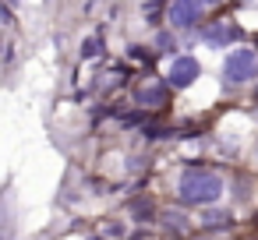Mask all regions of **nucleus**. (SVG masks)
I'll return each mask as SVG.
<instances>
[{
	"label": "nucleus",
	"mask_w": 258,
	"mask_h": 240,
	"mask_svg": "<svg viewBox=\"0 0 258 240\" xmlns=\"http://www.w3.org/2000/svg\"><path fill=\"white\" fill-rule=\"evenodd\" d=\"M180 198L187 205H212L219 194H223V177L212 173V170H187L177 184Z\"/></svg>",
	"instance_id": "nucleus-1"
},
{
	"label": "nucleus",
	"mask_w": 258,
	"mask_h": 240,
	"mask_svg": "<svg viewBox=\"0 0 258 240\" xmlns=\"http://www.w3.org/2000/svg\"><path fill=\"white\" fill-rule=\"evenodd\" d=\"M223 74H226V82H233V85L251 82V78L258 74V57H254L251 50H233V53H226Z\"/></svg>",
	"instance_id": "nucleus-2"
},
{
	"label": "nucleus",
	"mask_w": 258,
	"mask_h": 240,
	"mask_svg": "<svg viewBox=\"0 0 258 240\" xmlns=\"http://www.w3.org/2000/svg\"><path fill=\"white\" fill-rule=\"evenodd\" d=\"M202 74V64L195 60V57H177L173 64H170V74H166V82L173 85V89H187L195 78Z\"/></svg>",
	"instance_id": "nucleus-3"
},
{
	"label": "nucleus",
	"mask_w": 258,
	"mask_h": 240,
	"mask_svg": "<svg viewBox=\"0 0 258 240\" xmlns=\"http://www.w3.org/2000/svg\"><path fill=\"white\" fill-rule=\"evenodd\" d=\"M198 4H202V0H173V4H170V15H166L170 25H173V29H191V25L202 18V8H198Z\"/></svg>",
	"instance_id": "nucleus-4"
},
{
	"label": "nucleus",
	"mask_w": 258,
	"mask_h": 240,
	"mask_svg": "<svg viewBox=\"0 0 258 240\" xmlns=\"http://www.w3.org/2000/svg\"><path fill=\"white\" fill-rule=\"evenodd\" d=\"M202 39H205V46H226L233 39V29L230 25H212V29L202 32Z\"/></svg>",
	"instance_id": "nucleus-5"
},
{
	"label": "nucleus",
	"mask_w": 258,
	"mask_h": 240,
	"mask_svg": "<svg viewBox=\"0 0 258 240\" xmlns=\"http://www.w3.org/2000/svg\"><path fill=\"white\" fill-rule=\"evenodd\" d=\"M163 99H166V85H145V89H138V103L142 106H163Z\"/></svg>",
	"instance_id": "nucleus-6"
},
{
	"label": "nucleus",
	"mask_w": 258,
	"mask_h": 240,
	"mask_svg": "<svg viewBox=\"0 0 258 240\" xmlns=\"http://www.w3.org/2000/svg\"><path fill=\"white\" fill-rule=\"evenodd\" d=\"M202 222H205V226H226V222H230V215H226V212H205V215H202Z\"/></svg>",
	"instance_id": "nucleus-7"
},
{
	"label": "nucleus",
	"mask_w": 258,
	"mask_h": 240,
	"mask_svg": "<svg viewBox=\"0 0 258 240\" xmlns=\"http://www.w3.org/2000/svg\"><path fill=\"white\" fill-rule=\"evenodd\" d=\"M149 212H152V205H149V201H142V205H135V219H142V222H145V219H152Z\"/></svg>",
	"instance_id": "nucleus-8"
},
{
	"label": "nucleus",
	"mask_w": 258,
	"mask_h": 240,
	"mask_svg": "<svg viewBox=\"0 0 258 240\" xmlns=\"http://www.w3.org/2000/svg\"><path fill=\"white\" fill-rule=\"evenodd\" d=\"M99 53V39H89L85 46H82V57H96Z\"/></svg>",
	"instance_id": "nucleus-9"
},
{
	"label": "nucleus",
	"mask_w": 258,
	"mask_h": 240,
	"mask_svg": "<svg viewBox=\"0 0 258 240\" xmlns=\"http://www.w3.org/2000/svg\"><path fill=\"white\" fill-rule=\"evenodd\" d=\"M159 50H173V39L170 36H159Z\"/></svg>",
	"instance_id": "nucleus-10"
},
{
	"label": "nucleus",
	"mask_w": 258,
	"mask_h": 240,
	"mask_svg": "<svg viewBox=\"0 0 258 240\" xmlns=\"http://www.w3.org/2000/svg\"><path fill=\"white\" fill-rule=\"evenodd\" d=\"M202 4H219V0H202Z\"/></svg>",
	"instance_id": "nucleus-11"
}]
</instances>
